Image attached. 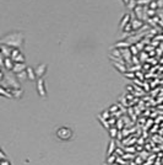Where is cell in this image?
I'll return each instance as SVG.
<instances>
[{"mask_svg": "<svg viewBox=\"0 0 163 165\" xmlns=\"http://www.w3.org/2000/svg\"><path fill=\"white\" fill-rule=\"evenodd\" d=\"M0 43L6 44L11 48H22L25 43V35L20 31H11L6 35H4L1 38H0Z\"/></svg>", "mask_w": 163, "mask_h": 165, "instance_id": "6da1fadb", "label": "cell"}, {"mask_svg": "<svg viewBox=\"0 0 163 165\" xmlns=\"http://www.w3.org/2000/svg\"><path fill=\"white\" fill-rule=\"evenodd\" d=\"M73 130L69 128V127H60V128H58L55 131V136L58 139H60V141H70V139L73 138Z\"/></svg>", "mask_w": 163, "mask_h": 165, "instance_id": "7a4b0ae2", "label": "cell"}, {"mask_svg": "<svg viewBox=\"0 0 163 165\" xmlns=\"http://www.w3.org/2000/svg\"><path fill=\"white\" fill-rule=\"evenodd\" d=\"M11 59L15 63H26V58L22 53V50L19 48H15L11 53Z\"/></svg>", "mask_w": 163, "mask_h": 165, "instance_id": "3957f363", "label": "cell"}, {"mask_svg": "<svg viewBox=\"0 0 163 165\" xmlns=\"http://www.w3.org/2000/svg\"><path fill=\"white\" fill-rule=\"evenodd\" d=\"M13 67H15V62H13L11 58L1 57V68H4L6 72H12Z\"/></svg>", "mask_w": 163, "mask_h": 165, "instance_id": "277c9868", "label": "cell"}, {"mask_svg": "<svg viewBox=\"0 0 163 165\" xmlns=\"http://www.w3.org/2000/svg\"><path fill=\"white\" fill-rule=\"evenodd\" d=\"M36 89H37V93H38L39 96L46 97V95H47V90H46V84H44L43 78H42V79H37Z\"/></svg>", "mask_w": 163, "mask_h": 165, "instance_id": "5b68a950", "label": "cell"}, {"mask_svg": "<svg viewBox=\"0 0 163 165\" xmlns=\"http://www.w3.org/2000/svg\"><path fill=\"white\" fill-rule=\"evenodd\" d=\"M129 23H131V14L130 12H125L123 15V17H121L120 22H119V29L123 31L125 29V26H128Z\"/></svg>", "mask_w": 163, "mask_h": 165, "instance_id": "8992f818", "label": "cell"}, {"mask_svg": "<svg viewBox=\"0 0 163 165\" xmlns=\"http://www.w3.org/2000/svg\"><path fill=\"white\" fill-rule=\"evenodd\" d=\"M47 69H48V67H47V64H46V63H43V64H39V66H37V67L34 68L37 78H38V79H42V78L44 77V74L47 73Z\"/></svg>", "mask_w": 163, "mask_h": 165, "instance_id": "52a82bcc", "label": "cell"}, {"mask_svg": "<svg viewBox=\"0 0 163 165\" xmlns=\"http://www.w3.org/2000/svg\"><path fill=\"white\" fill-rule=\"evenodd\" d=\"M27 64L26 63H15V67H13V69H12V73L13 74H20V73H22V72H26L27 70Z\"/></svg>", "mask_w": 163, "mask_h": 165, "instance_id": "ba28073f", "label": "cell"}, {"mask_svg": "<svg viewBox=\"0 0 163 165\" xmlns=\"http://www.w3.org/2000/svg\"><path fill=\"white\" fill-rule=\"evenodd\" d=\"M0 49H1V57H5V58H11V53L13 48L6 46V44H0Z\"/></svg>", "mask_w": 163, "mask_h": 165, "instance_id": "9c48e42d", "label": "cell"}, {"mask_svg": "<svg viewBox=\"0 0 163 165\" xmlns=\"http://www.w3.org/2000/svg\"><path fill=\"white\" fill-rule=\"evenodd\" d=\"M131 43L126 40V41H120V42H117L114 46L111 47V49H125V48H130Z\"/></svg>", "mask_w": 163, "mask_h": 165, "instance_id": "30bf717a", "label": "cell"}, {"mask_svg": "<svg viewBox=\"0 0 163 165\" xmlns=\"http://www.w3.org/2000/svg\"><path fill=\"white\" fill-rule=\"evenodd\" d=\"M120 52H121V57H123V59L125 60V63H131L134 56L131 54V52H130V49H129V48L120 49Z\"/></svg>", "mask_w": 163, "mask_h": 165, "instance_id": "8fae6325", "label": "cell"}, {"mask_svg": "<svg viewBox=\"0 0 163 165\" xmlns=\"http://www.w3.org/2000/svg\"><path fill=\"white\" fill-rule=\"evenodd\" d=\"M131 25H132V30L136 31V30H140L144 27V21L142 20H139V19H134L131 21Z\"/></svg>", "mask_w": 163, "mask_h": 165, "instance_id": "7c38bea8", "label": "cell"}, {"mask_svg": "<svg viewBox=\"0 0 163 165\" xmlns=\"http://www.w3.org/2000/svg\"><path fill=\"white\" fill-rule=\"evenodd\" d=\"M26 72H27V75H28V79H30L31 81H34V80L38 79V78H37V75H36V70H34L32 67H28Z\"/></svg>", "mask_w": 163, "mask_h": 165, "instance_id": "4fadbf2b", "label": "cell"}, {"mask_svg": "<svg viewBox=\"0 0 163 165\" xmlns=\"http://www.w3.org/2000/svg\"><path fill=\"white\" fill-rule=\"evenodd\" d=\"M113 67L117 69V70H119L121 74H126V64H121V63H113Z\"/></svg>", "mask_w": 163, "mask_h": 165, "instance_id": "5bb4252c", "label": "cell"}, {"mask_svg": "<svg viewBox=\"0 0 163 165\" xmlns=\"http://www.w3.org/2000/svg\"><path fill=\"white\" fill-rule=\"evenodd\" d=\"M11 93H12V97H16V99L22 97V95H23L22 89H13V90H11Z\"/></svg>", "mask_w": 163, "mask_h": 165, "instance_id": "9a60e30c", "label": "cell"}, {"mask_svg": "<svg viewBox=\"0 0 163 165\" xmlns=\"http://www.w3.org/2000/svg\"><path fill=\"white\" fill-rule=\"evenodd\" d=\"M16 78L19 79L20 83H22V81H25V80L28 79V75H27V72H22V73H20V74H16Z\"/></svg>", "mask_w": 163, "mask_h": 165, "instance_id": "2e32d148", "label": "cell"}, {"mask_svg": "<svg viewBox=\"0 0 163 165\" xmlns=\"http://www.w3.org/2000/svg\"><path fill=\"white\" fill-rule=\"evenodd\" d=\"M129 49H130V52H131V54H132L134 57L139 54V48H138V46H136V44H131Z\"/></svg>", "mask_w": 163, "mask_h": 165, "instance_id": "e0dca14e", "label": "cell"}, {"mask_svg": "<svg viewBox=\"0 0 163 165\" xmlns=\"http://www.w3.org/2000/svg\"><path fill=\"white\" fill-rule=\"evenodd\" d=\"M148 9H151V10H156L157 8H158V3H157V0H152V2L148 4V6H147Z\"/></svg>", "mask_w": 163, "mask_h": 165, "instance_id": "ac0fdd59", "label": "cell"}, {"mask_svg": "<svg viewBox=\"0 0 163 165\" xmlns=\"http://www.w3.org/2000/svg\"><path fill=\"white\" fill-rule=\"evenodd\" d=\"M126 78H130V79H135L136 78V74H132V73H126V74H124Z\"/></svg>", "mask_w": 163, "mask_h": 165, "instance_id": "d6986e66", "label": "cell"}, {"mask_svg": "<svg viewBox=\"0 0 163 165\" xmlns=\"http://www.w3.org/2000/svg\"><path fill=\"white\" fill-rule=\"evenodd\" d=\"M109 132H111V136H112V137H115V133H117L118 131H117V128H109Z\"/></svg>", "mask_w": 163, "mask_h": 165, "instance_id": "ffe728a7", "label": "cell"}, {"mask_svg": "<svg viewBox=\"0 0 163 165\" xmlns=\"http://www.w3.org/2000/svg\"><path fill=\"white\" fill-rule=\"evenodd\" d=\"M132 63H134V64H139V59L136 58V56H135V57H132V60H131Z\"/></svg>", "mask_w": 163, "mask_h": 165, "instance_id": "44dd1931", "label": "cell"}, {"mask_svg": "<svg viewBox=\"0 0 163 165\" xmlns=\"http://www.w3.org/2000/svg\"><path fill=\"white\" fill-rule=\"evenodd\" d=\"M121 2H123V4L128 8V5H129V3H130V0H121Z\"/></svg>", "mask_w": 163, "mask_h": 165, "instance_id": "7402d4cb", "label": "cell"}, {"mask_svg": "<svg viewBox=\"0 0 163 165\" xmlns=\"http://www.w3.org/2000/svg\"><path fill=\"white\" fill-rule=\"evenodd\" d=\"M136 2H139V0H136Z\"/></svg>", "mask_w": 163, "mask_h": 165, "instance_id": "603a6c76", "label": "cell"}]
</instances>
